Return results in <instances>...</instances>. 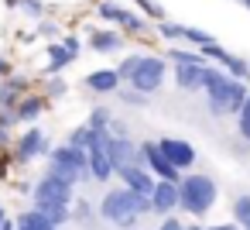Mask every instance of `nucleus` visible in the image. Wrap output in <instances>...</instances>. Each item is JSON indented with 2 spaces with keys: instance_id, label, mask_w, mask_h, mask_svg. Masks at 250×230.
<instances>
[{
  "instance_id": "obj_1",
  "label": "nucleus",
  "mask_w": 250,
  "mask_h": 230,
  "mask_svg": "<svg viewBox=\"0 0 250 230\" xmlns=\"http://www.w3.org/2000/svg\"><path fill=\"white\" fill-rule=\"evenodd\" d=\"M206 107L212 117H236L247 100H250V83H240L233 76H226L219 66L206 69Z\"/></svg>"
},
{
  "instance_id": "obj_2",
  "label": "nucleus",
  "mask_w": 250,
  "mask_h": 230,
  "mask_svg": "<svg viewBox=\"0 0 250 230\" xmlns=\"http://www.w3.org/2000/svg\"><path fill=\"white\" fill-rule=\"evenodd\" d=\"M168 69H171V66L165 62V55H154V52H130V55H124L120 66H117L124 86H130V90H137V93H144V96H154V93L165 86Z\"/></svg>"
},
{
  "instance_id": "obj_3",
  "label": "nucleus",
  "mask_w": 250,
  "mask_h": 230,
  "mask_svg": "<svg viewBox=\"0 0 250 230\" xmlns=\"http://www.w3.org/2000/svg\"><path fill=\"white\" fill-rule=\"evenodd\" d=\"M72 203H76V185L45 172L38 182H35V192H31V206L42 209L59 230L65 223H72Z\"/></svg>"
},
{
  "instance_id": "obj_4",
  "label": "nucleus",
  "mask_w": 250,
  "mask_h": 230,
  "mask_svg": "<svg viewBox=\"0 0 250 230\" xmlns=\"http://www.w3.org/2000/svg\"><path fill=\"white\" fill-rule=\"evenodd\" d=\"M96 209H100L103 220L117 223L120 230H134V227L141 223V216L154 213L147 196H137V192H130V189H124V185H110V189L103 192V199L96 203Z\"/></svg>"
},
{
  "instance_id": "obj_5",
  "label": "nucleus",
  "mask_w": 250,
  "mask_h": 230,
  "mask_svg": "<svg viewBox=\"0 0 250 230\" xmlns=\"http://www.w3.org/2000/svg\"><path fill=\"white\" fill-rule=\"evenodd\" d=\"M178 192H182V209L195 220H202L216 199H219V185L212 175H202V172H188L182 182H178Z\"/></svg>"
},
{
  "instance_id": "obj_6",
  "label": "nucleus",
  "mask_w": 250,
  "mask_h": 230,
  "mask_svg": "<svg viewBox=\"0 0 250 230\" xmlns=\"http://www.w3.org/2000/svg\"><path fill=\"white\" fill-rule=\"evenodd\" d=\"M93 14H96V21H100L103 28H117V31L134 35V38H147V35H154V24H151L147 18H141L137 11L124 7L120 0H100V4L93 7Z\"/></svg>"
},
{
  "instance_id": "obj_7",
  "label": "nucleus",
  "mask_w": 250,
  "mask_h": 230,
  "mask_svg": "<svg viewBox=\"0 0 250 230\" xmlns=\"http://www.w3.org/2000/svg\"><path fill=\"white\" fill-rule=\"evenodd\" d=\"M45 161H48V172H52V175L65 179V182H72V185L93 182V179H89V155L79 151V148H72V144H55Z\"/></svg>"
},
{
  "instance_id": "obj_8",
  "label": "nucleus",
  "mask_w": 250,
  "mask_h": 230,
  "mask_svg": "<svg viewBox=\"0 0 250 230\" xmlns=\"http://www.w3.org/2000/svg\"><path fill=\"white\" fill-rule=\"evenodd\" d=\"M154 38H161L168 45H185V48H195V52H206L209 45H216V35L212 31L195 28V24H178V21L154 24Z\"/></svg>"
},
{
  "instance_id": "obj_9",
  "label": "nucleus",
  "mask_w": 250,
  "mask_h": 230,
  "mask_svg": "<svg viewBox=\"0 0 250 230\" xmlns=\"http://www.w3.org/2000/svg\"><path fill=\"white\" fill-rule=\"evenodd\" d=\"M52 148H55V144H52V138H48L42 127H24V131L14 138V144H11V161H14V165H31V161H38V158H48Z\"/></svg>"
},
{
  "instance_id": "obj_10",
  "label": "nucleus",
  "mask_w": 250,
  "mask_h": 230,
  "mask_svg": "<svg viewBox=\"0 0 250 230\" xmlns=\"http://www.w3.org/2000/svg\"><path fill=\"white\" fill-rule=\"evenodd\" d=\"M141 158H144V168H147L158 182H175V185H178V182L185 179V175H182V172L161 155L158 141H141Z\"/></svg>"
},
{
  "instance_id": "obj_11",
  "label": "nucleus",
  "mask_w": 250,
  "mask_h": 230,
  "mask_svg": "<svg viewBox=\"0 0 250 230\" xmlns=\"http://www.w3.org/2000/svg\"><path fill=\"white\" fill-rule=\"evenodd\" d=\"M83 86L89 93H96V96H117L124 90V79H120L117 66H100V69H93V72L83 76Z\"/></svg>"
},
{
  "instance_id": "obj_12",
  "label": "nucleus",
  "mask_w": 250,
  "mask_h": 230,
  "mask_svg": "<svg viewBox=\"0 0 250 230\" xmlns=\"http://www.w3.org/2000/svg\"><path fill=\"white\" fill-rule=\"evenodd\" d=\"M158 148H161V155L185 175V172H192V165H195V148L185 141V138H158Z\"/></svg>"
},
{
  "instance_id": "obj_13",
  "label": "nucleus",
  "mask_w": 250,
  "mask_h": 230,
  "mask_svg": "<svg viewBox=\"0 0 250 230\" xmlns=\"http://www.w3.org/2000/svg\"><path fill=\"white\" fill-rule=\"evenodd\" d=\"M48 107H52V100H48L45 93H35V90H31V93L14 107L11 117H14V124H21V127H38V120L45 117Z\"/></svg>"
},
{
  "instance_id": "obj_14",
  "label": "nucleus",
  "mask_w": 250,
  "mask_h": 230,
  "mask_svg": "<svg viewBox=\"0 0 250 230\" xmlns=\"http://www.w3.org/2000/svg\"><path fill=\"white\" fill-rule=\"evenodd\" d=\"M28 93H31V79H28V76H21V72L7 76L4 83H0V114H14V107H18Z\"/></svg>"
},
{
  "instance_id": "obj_15",
  "label": "nucleus",
  "mask_w": 250,
  "mask_h": 230,
  "mask_svg": "<svg viewBox=\"0 0 250 230\" xmlns=\"http://www.w3.org/2000/svg\"><path fill=\"white\" fill-rule=\"evenodd\" d=\"M117 182H120L124 189L137 192V196H147V199H151V192H154V185H158V179H154L144 165H127V168H120V172H117Z\"/></svg>"
},
{
  "instance_id": "obj_16",
  "label": "nucleus",
  "mask_w": 250,
  "mask_h": 230,
  "mask_svg": "<svg viewBox=\"0 0 250 230\" xmlns=\"http://www.w3.org/2000/svg\"><path fill=\"white\" fill-rule=\"evenodd\" d=\"M151 209H154V216H175L178 209H182V192H178V185L175 182H158L154 185V192H151Z\"/></svg>"
},
{
  "instance_id": "obj_17",
  "label": "nucleus",
  "mask_w": 250,
  "mask_h": 230,
  "mask_svg": "<svg viewBox=\"0 0 250 230\" xmlns=\"http://www.w3.org/2000/svg\"><path fill=\"white\" fill-rule=\"evenodd\" d=\"M86 45L96 55H113V52H124L127 48V35L117 31V28H96V31L86 35Z\"/></svg>"
},
{
  "instance_id": "obj_18",
  "label": "nucleus",
  "mask_w": 250,
  "mask_h": 230,
  "mask_svg": "<svg viewBox=\"0 0 250 230\" xmlns=\"http://www.w3.org/2000/svg\"><path fill=\"white\" fill-rule=\"evenodd\" d=\"M106 155H110V161L117 165V172L127 168V165H144V158H141V141H134L130 134H127V138H113L110 148H106Z\"/></svg>"
},
{
  "instance_id": "obj_19",
  "label": "nucleus",
  "mask_w": 250,
  "mask_h": 230,
  "mask_svg": "<svg viewBox=\"0 0 250 230\" xmlns=\"http://www.w3.org/2000/svg\"><path fill=\"white\" fill-rule=\"evenodd\" d=\"M206 69L209 66H171L175 86L182 93H202L206 90Z\"/></svg>"
},
{
  "instance_id": "obj_20",
  "label": "nucleus",
  "mask_w": 250,
  "mask_h": 230,
  "mask_svg": "<svg viewBox=\"0 0 250 230\" xmlns=\"http://www.w3.org/2000/svg\"><path fill=\"white\" fill-rule=\"evenodd\" d=\"M72 62H76V55L65 52L62 42H52V45L45 48V69H42V76H45V79H55V76H62Z\"/></svg>"
},
{
  "instance_id": "obj_21",
  "label": "nucleus",
  "mask_w": 250,
  "mask_h": 230,
  "mask_svg": "<svg viewBox=\"0 0 250 230\" xmlns=\"http://www.w3.org/2000/svg\"><path fill=\"white\" fill-rule=\"evenodd\" d=\"M86 155H89V179L100 182V185H110L117 179V165L110 161V155L103 148H89Z\"/></svg>"
},
{
  "instance_id": "obj_22",
  "label": "nucleus",
  "mask_w": 250,
  "mask_h": 230,
  "mask_svg": "<svg viewBox=\"0 0 250 230\" xmlns=\"http://www.w3.org/2000/svg\"><path fill=\"white\" fill-rule=\"evenodd\" d=\"M168 66H209L202 52L195 48H185V45H168V52H161Z\"/></svg>"
},
{
  "instance_id": "obj_23",
  "label": "nucleus",
  "mask_w": 250,
  "mask_h": 230,
  "mask_svg": "<svg viewBox=\"0 0 250 230\" xmlns=\"http://www.w3.org/2000/svg\"><path fill=\"white\" fill-rule=\"evenodd\" d=\"M14 220H18V230H59V227H55V223H52L42 209H35V206L21 209Z\"/></svg>"
},
{
  "instance_id": "obj_24",
  "label": "nucleus",
  "mask_w": 250,
  "mask_h": 230,
  "mask_svg": "<svg viewBox=\"0 0 250 230\" xmlns=\"http://www.w3.org/2000/svg\"><path fill=\"white\" fill-rule=\"evenodd\" d=\"M134 4V11L141 14V18H147L151 24H161V21H168V11L158 4V0H130Z\"/></svg>"
},
{
  "instance_id": "obj_25",
  "label": "nucleus",
  "mask_w": 250,
  "mask_h": 230,
  "mask_svg": "<svg viewBox=\"0 0 250 230\" xmlns=\"http://www.w3.org/2000/svg\"><path fill=\"white\" fill-rule=\"evenodd\" d=\"M110 124H113V110L106 103H96L89 110V117H86V127L89 131H110Z\"/></svg>"
},
{
  "instance_id": "obj_26",
  "label": "nucleus",
  "mask_w": 250,
  "mask_h": 230,
  "mask_svg": "<svg viewBox=\"0 0 250 230\" xmlns=\"http://www.w3.org/2000/svg\"><path fill=\"white\" fill-rule=\"evenodd\" d=\"M233 223L240 230H250V192H240L233 199Z\"/></svg>"
},
{
  "instance_id": "obj_27",
  "label": "nucleus",
  "mask_w": 250,
  "mask_h": 230,
  "mask_svg": "<svg viewBox=\"0 0 250 230\" xmlns=\"http://www.w3.org/2000/svg\"><path fill=\"white\" fill-rule=\"evenodd\" d=\"M24 18H31V21H45L48 18V7H45V0H21V7H18Z\"/></svg>"
},
{
  "instance_id": "obj_28",
  "label": "nucleus",
  "mask_w": 250,
  "mask_h": 230,
  "mask_svg": "<svg viewBox=\"0 0 250 230\" xmlns=\"http://www.w3.org/2000/svg\"><path fill=\"white\" fill-rule=\"evenodd\" d=\"M89 138H93V131H89L86 124H79V127H72V131H69V138H65V144H72V148H79V151H86V148H89Z\"/></svg>"
},
{
  "instance_id": "obj_29",
  "label": "nucleus",
  "mask_w": 250,
  "mask_h": 230,
  "mask_svg": "<svg viewBox=\"0 0 250 230\" xmlns=\"http://www.w3.org/2000/svg\"><path fill=\"white\" fill-rule=\"evenodd\" d=\"M14 127H18V124H14L11 114H0V151L14 144Z\"/></svg>"
},
{
  "instance_id": "obj_30",
  "label": "nucleus",
  "mask_w": 250,
  "mask_h": 230,
  "mask_svg": "<svg viewBox=\"0 0 250 230\" xmlns=\"http://www.w3.org/2000/svg\"><path fill=\"white\" fill-rule=\"evenodd\" d=\"M117 100H120L124 107H147V103H151V96H144V93H137V90H130V86H124V90L117 93Z\"/></svg>"
},
{
  "instance_id": "obj_31",
  "label": "nucleus",
  "mask_w": 250,
  "mask_h": 230,
  "mask_svg": "<svg viewBox=\"0 0 250 230\" xmlns=\"http://www.w3.org/2000/svg\"><path fill=\"white\" fill-rule=\"evenodd\" d=\"M96 213H100V209L93 206V199H76V203H72V220H76V223H86V220L96 216Z\"/></svg>"
},
{
  "instance_id": "obj_32",
  "label": "nucleus",
  "mask_w": 250,
  "mask_h": 230,
  "mask_svg": "<svg viewBox=\"0 0 250 230\" xmlns=\"http://www.w3.org/2000/svg\"><path fill=\"white\" fill-rule=\"evenodd\" d=\"M42 93H45L48 100H62V96L69 93V86H65V79H62V76H55V79H48V83H45V90H42Z\"/></svg>"
},
{
  "instance_id": "obj_33",
  "label": "nucleus",
  "mask_w": 250,
  "mask_h": 230,
  "mask_svg": "<svg viewBox=\"0 0 250 230\" xmlns=\"http://www.w3.org/2000/svg\"><path fill=\"white\" fill-rule=\"evenodd\" d=\"M38 35H45V38H48V45H52V42H59L65 31H62V28H59L52 18H45V21H38Z\"/></svg>"
},
{
  "instance_id": "obj_34",
  "label": "nucleus",
  "mask_w": 250,
  "mask_h": 230,
  "mask_svg": "<svg viewBox=\"0 0 250 230\" xmlns=\"http://www.w3.org/2000/svg\"><path fill=\"white\" fill-rule=\"evenodd\" d=\"M236 134H240L243 141H250V100H247V107L236 114Z\"/></svg>"
},
{
  "instance_id": "obj_35",
  "label": "nucleus",
  "mask_w": 250,
  "mask_h": 230,
  "mask_svg": "<svg viewBox=\"0 0 250 230\" xmlns=\"http://www.w3.org/2000/svg\"><path fill=\"white\" fill-rule=\"evenodd\" d=\"M59 42H62V48H65V52H72V55H79V52H83V45H86V42H83L76 31H65Z\"/></svg>"
},
{
  "instance_id": "obj_36",
  "label": "nucleus",
  "mask_w": 250,
  "mask_h": 230,
  "mask_svg": "<svg viewBox=\"0 0 250 230\" xmlns=\"http://www.w3.org/2000/svg\"><path fill=\"white\" fill-rule=\"evenodd\" d=\"M185 227H188V223H182L178 216H165V220L158 223V230H185Z\"/></svg>"
},
{
  "instance_id": "obj_37",
  "label": "nucleus",
  "mask_w": 250,
  "mask_h": 230,
  "mask_svg": "<svg viewBox=\"0 0 250 230\" xmlns=\"http://www.w3.org/2000/svg\"><path fill=\"white\" fill-rule=\"evenodd\" d=\"M7 76H14V62H11L7 55H0V83H4Z\"/></svg>"
},
{
  "instance_id": "obj_38",
  "label": "nucleus",
  "mask_w": 250,
  "mask_h": 230,
  "mask_svg": "<svg viewBox=\"0 0 250 230\" xmlns=\"http://www.w3.org/2000/svg\"><path fill=\"white\" fill-rule=\"evenodd\" d=\"M0 230H18V220H11V216L0 220Z\"/></svg>"
},
{
  "instance_id": "obj_39",
  "label": "nucleus",
  "mask_w": 250,
  "mask_h": 230,
  "mask_svg": "<svg viewBox=\"0 0 250 230\" xmlns=\"http://www.w3.org/2000/svg\"><path fill=\"white\" fill-rule=\"evenodd\" d=\"M209 230H240V227L229 220V223H216V227H209Z\"/></svg>"
},
{
  "instance_id": "obj_40",
  "label": "nucleus",
  "mask_w": 250,
  "mask_h": 230,
  "mask_svg": "<svg viewBox=\"0 0 250 230\" xmlns=\"http://www.w3.org/2000/svg\"><path fill=\"white\" fill-rule=\"evenodd\" d=\"M4 4H7L11 11H18V7H21V0H4Z\"/></svg>"
},
{
  "instance_id": "obj_41",
  "label": "nucleus",
  "mask_w": 250,
  "mask_h": 230,
  "mask_svg": "<svg viewBox=\"0 0 250 230\" xmlns=\"http://www.w3.org/2000/svg\"><path fill=\"white\" fill-rule=\"evenodd\" d=\"M185 230H209V227H202V223H188Z\"/></svg>"
},
{
  "instance_id": "obj_42",
  "label": "nucleus",
  "mask_w": 250,
  "mask_h": 230,
  "mask_svg": "<svg viewBox=\"0 0 250 230\" xmlns=\"http://www.w3.org/2000/svg\"><path fill=\"white\" fill-rule=\"evenodd\" d=\"M0 220H7V209H4V203H0Z\"/></svg>"
},
{
  "instance_id": "obj_43",
  "label": "nucleus",
  "mask_w": 250,
  "mask_h": 230,
  "mask_svg": "<svg viewBox=\"0 0 250 230\" xmlns=\"http://www.w3.org/2000/svg\"><path fill=\"white\" fill-rule=\"evenodd\" d=\"M240 4H243V7H247V11H250V0H240Z\"/></svg>"
}]
</instances>
